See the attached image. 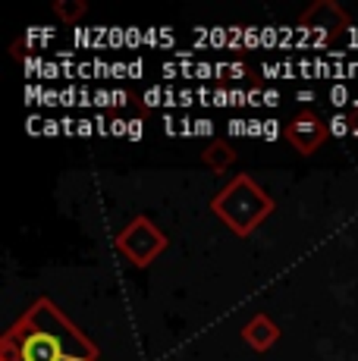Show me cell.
<instances>
[{"label": "cell", "instance_id": "cell-4", "mask_svg": "<svg viewBox=\"0 0 358 361\" xmlns=\"http://www.w3.org/2000/svg\"><path fill=\"white\" fill-rule=\"evenodd\" d=\"M333 104H336V107H340V104H346V88H342V85L333 88Z\"/></svg>", "mask_w": 358, "mask_h": 361}, {"label": "cell", "instance_id": "cell-8", "mask_svg": "<svg viewBox=\"0 0 358 361\" xmlns=\"http://www.w3.org/2000/svg\"><path fill=\"white\" fill-rule=\"evenodd\" d=\"M277 101H280V98H277V94H273V92H267V94H264V104H271V107H273V104H277Z\"/></svg>", "mask_w": 358, "mask_h": 361}, {"label": "cell", "instance_id": "cell-1", "mask_svg": "<svg viewBox=\"0 0 358 361\" xmlns=\"http://www.w3.org/2000/svg\"><path fill=\"white\" fill-rule=\"evenodd\" d=\"M23 361H63V349L51 333H32L23 343Z\"/></svg>", "mask_w": 358, "mask_h": 361}, {"label": "cell", "instance_id": "cell-5", "mask_svg": "<svg viewBox=\"0 0 358 361\" xmlns=\"http://www.w3.org/2000/svg\"><path fill=\"white\" fill-rule=\"evenodd\" d=\"M264 138H277V123H264Z\"/></svg>", "mask_w": 358, "mask_h": 361}, {"label": "cell", "instance_id": "cell-7", "mask_svg": "<svg viewBox=\"0 0 358 361\" xmlns=\"http://www.w3.org/2000/svg\"><path fill=\"white\" fill-rule=\"evenodd\" d=\"M110 126H113V129H110V132H113V135H126V123H120V120H116V123H110Z\"/></svg>", "mask_w": 358, "mask_h": 361}, {"label": "cell", "instance_id": "cell-2", "mask_svg": "<svg viewBox=\"0 0 358 361\" xmlns=\"http://www.w3.org/2000/svg\"><path fill=\"white\" fill-rule=\"evenodd\" d=\"M346 129H349L346 116H333V123H330V132H333V135H346Z\"/></svg>", "mask_w": 358, "mask_h": 361}, {"label": "cell", "instance_id": "cell-6", "mask_svg": "<svg viewBox=\"0 0 358 361\" xmlns=\"http://www.w3.org/2000/svg\"><path fill=\"white\" fill-rule=\"evenodd\" d=\"M129 138H142V123H129Z\"/></svg>", "mask_w": 358, "mask_h": 361}, {"label": "cell", "instance_id": "cell-9", "mask_svg": "<svg viewBox=\"0 0 358 361\" xmlns=\"http://www.w3.org/2000/svg\"><path fill=\"white\" fill-rule=\"evenodd\" d=\"M79 132H82V135H88V132H92V123L82 120V123H79Z\"/></svg>", "mask_w": 358, "mask_h": 361}, {"label": "cell", "instance_id": "cell-3", "mask_svg": "<svg viewBox=\"0 0 358 361\" xmlns=\"http://www.w3.org/2000/svg\"><path fill=\"white\" fill-rule=\"evenodd\" d=\"M211 129H214V123H211V120H198V123H195V132H198V135H211Z\"/></svg>", "mask_w": 358, "mask_h": 361}]
</instances>
